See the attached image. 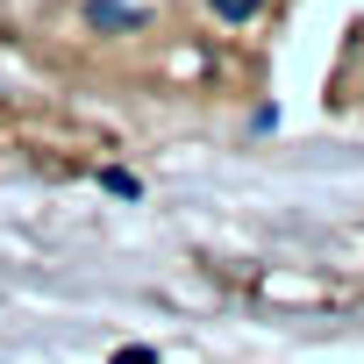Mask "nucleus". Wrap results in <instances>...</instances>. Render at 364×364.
<instances>
[{
  "label": "nucleus",
  "instance_id": "1",
  "mask_svg": "<svg viewBox=\"0 0 364 364\" xmlns=\"http://www.w3.org/2000/svg\"><path fill=\"white\" fill-rule=\"evenodd\" d=\"M114 364H157V350H114Z\"/></svg>",
  "mask_w": 364,
  "mask_h": 364
}]
</instances>
